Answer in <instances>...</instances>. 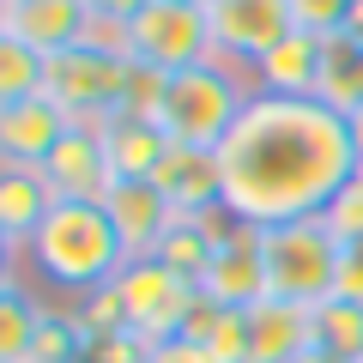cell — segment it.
Listing matches in <instances>:
<instances>
[{
	"label": "cell",
	"instance_id": "obj_1",
	"mask_svg": "<svg viewBox=\"0 0 363 363\" xmlns=\"http://www.w3.org/2000/svg\"><path fill=\"white\" fill-rule=\"evenodd\" d=\"M224 164V212L236 224H297L321 218L357 176V145L339 109L321 97H272L255 91L230 140L218 145Z\"/></svg>",
	"mask_w": 363,
	"mask_h": 363
},
{
	"label": "cell",
	"instance_id": "obj_2",
	"mask_svg": "<svg viewBox=\"0 0 363 363\" xmlns=\"http://www.w3.org/2000/svg\"><path fill=\"white\" fill-rule=\"evenodd\" d=\"M25 248H30V260H37L43 279H49V285H61V291H73V297L104 291L109 279L128 267L109 212L91 206V200H55L49 218L37 224V236H30Z\"/></svg>",
	"mask_w": 363,
	"mask_h": 363
},
{
	"label": "cell",
	"instance_id": "obj_3",
	"mask_svg": "<svg viewBox=\"0 0 363 363\" xmlns=\"http://www.w3.org/2000/svg\"><path fill=\"white\" fill-rule=\"evenodd\" d=\"M242 109H248V91L236 85V73L218 67V61H206V67H188V73H169L157 128L169 133V145L218 152L230 140V128L242 121Z\"/></svg>",
	"mask_w": 363,
	"mask_h": 363
},
{
	"label": "cell",
	"instance_id": "obj_4",
	"mask_svg": "<svg viewBox=\"0 0 363 363\" xmlns=\"http://www.w3.org/2000/svg\"><path fill=\"white\" fill-rule=\"evenodd\" d=\"M339 236L327 230V218H297L260 230V255H267V297L279 303H327L339 272Z\"/></svg>",
	"mask_w": 363,
	"mask_h": 363
},
{
	"label": "cell",
	"instance_id": "obj_5",
	"mask_svg": "<svg viewBox=\"0 0 363 363\" xmlns=\"http://www.w3.org/2000/svg\"><path fill=\"white\" fill-rule=\"evenodd\" d=\"M133 61L121 49L104 43H73L67 55H49V73H43V97L61 109L67 121H109L128 97Z\"/></svg>",
	"mask_w": 363,
	"mask_h": 363
},
{
	"label": "cell",
	"instance_id": "obj_6",
	"mask_svg": "<svg viewBox=\"0 0 363 363\" xmlns=\"http://www.w3.org/2000/svg\"><path fill=\"white\" fill-rule=\"evenodd\" d=\"M121 49L133 67H152V73H188L218 61L206 6H188V0H152L140 18L121 25Z\"/></svg>",
	"mask_w": 363,
	"mask_h": 363
},
{
	"label": "cell",
	"instance_id": "obj_7",
	"mask_svg": "<svg viewBox=\"0 0 363 363\" xmlns=\"http://www.w3.org/2000/svg\"><path fill=\"white\" fill-rule=\"evenodd\" d=\"M116 291H121V309H128V327L145 333L152 345L157 339H182L200 309V285L176 279L164 260H128L116 272Z\"/></svg>",
	"mask_w": 363,
	"mask_h": 363
},
{
	"label": "cell",
	"instance_id": "obj_8",
	"mask_svg": "<svg viewBox=\"0 0 363 363\" xmlns=\"http://www.w3.org/2000/svg\"><path fill=\"white\" fill-rule=\"evenodd\" d=\"M206 18H212V49L224 61H248V67L267 49H279L291 30H303L291 0H212Z\"/></svg>",
	"mask_w": 363,
	"mask_h": 363
},
{
	"label": "cell",
	"instance_id": "obj_9",
	"mask_svg": "<svg viewBox=\"0 0 363 363\" xmlns=\"http://www.w3.org/2000/svg\"><path fill=\"white\" fill-rule=\"evenodd\" d=\"M200 297H212L218 309H255L267 303V255H260V224H224L212 267L200 279Z\"/></svg>",
	"mask_w": 363,
	"mask_h": 363
},
{
	"label": "cell",
	"instance_id": "obj_10",
	"mask_svg": "<svg viewBox=\"0 0 363 363\" xmlns=\"http://www.w3.org/2000/svg\"><path fill=\"white\" fill-rule=\"evenodd\" d=\"M43 182H49L55 200H91V206H104V194L116 188V169L104 157L97 121H67L55 152L43 157Z\"/></svg>",
	"mask_w": 363,
	"mask_h": 363
},
{
	"label": "cell",
	"instance_id": "obj_11",
	"mask_svg": "<svg viewBox=\"0 0 363 363\" xmlns=\"http://www.w3.org/2000/svg\"><path fill=\"white\" fill-rule=\"evenodd\" d=\"M104 212H109V224H116L128 260H152L157 242L169 236V224L182 218L157 182H116V188L104 194Z\"/></svg>",
	"mask_w": 363,
	"mask_h": 363
},
{
	"label": "cell",
	"instance_id": "obj_12",
	"mask_svg": "<svg viewBox=\"0 0 363 363\" xmlns=\"http://www.w3.org/2000/svg\"><path fill=\"white\" fill-rule=\"evenodd\" d=\"M157 188L169 194V206L182 218H206V212H224V164L218 152H194V145H169V157L157 164Z\"/></svg>",
	"mask_w": 363,
	"mask_h": 363
},
{
	"label": "cell",
	"instance_id": "obj_13",
	"mask_svg": "<svg viewBox=\"0 0 363 363\" xmlns=\"http://www.w3.org/2000/svg\"><path fill=\"white\" fill-rule=\"evenodd\" d=\"M6 37H18L25 49H37L43 61H49V55H67L73 43L91 37V6L85 0H13Z\"/></svg>",
	"mask_w": 363,
	"mask_h": 363
},
{
	"label": "cell",
	"instance_id": "obj_14",
	"mask_svg": "<svg viewBox=\"0 0 363 363\" xmlns=\"http://www.w3.org/2000/svg\"><path fill=\"white\" fill-rule=\"evenodd\" d=\"M248 345H255L248 363H297L315 345V309L309 303H279V297L255 303L248 309Z\"/></svg>",
	"mask_w": 363,
	"mask_h": 363
},
{
	"label": "cell",
	"instance_id": "obj_15",
	"mask_svg": "<svg viewBox=\"0 0 363 363\" xmlns=\"http://www.w3.org/2000/svg\"><path fill=\"white\" fill-rule=\"evenodd\" d=\"M61 133H67V116L49 104V97L0 104V164H30V169H43V157L55 152Z\"/></svg>",
	"mask_w": 363,
	"mask_h": 363
},
{
	"label": "cell",
	"instance_id": "obj_16",
	"mask_svg": "<svg viewBox=\"0 0 363 363\" xmlns=\"http://www.w3.org/2000/svg\"><path fill=\"white\" fill-rule=\"evenodd\" d=\"M97 140H104V157L116 169V182H152L157 164L169 157V133L157 121H140V116L97 121Z\"/></svg>",
	"mask_w": 363,
	"mask_h": 363
},
{
	"label": "cell",
	"instance_id": "obj_17",
	"mask_svg": "<svg viewBox=\"0 0 363 363\" xmlns=\"http://www.w3.org/2000/svg\"><path fill=\"white\" fill-rule=\"evenodd\" d=\"M260 91L272 97H315V79H321V37L315 30H291L279 49H267L255 61Z\"/></svg>",
	"mask_w": 363,
	"mask_h": 363
},
{
	"label": "cell",
	"instance_id": "obj_18",
	"mask_svg": "<svg viewBox=\"0 0 363 363\" xmlns=\"http://www.w3.org/2000/svg\"><path fill=\"white\" fill-rule=\"evenodd\" d=\"M315 97L339 116L363 104V37L357 30H327L321 37V79H315Z\"/></svg>",
	"mask_w": 363,
	"mask_h": 363
},
{
	"label": "cell",
	"instance_id": "obj_19",
	"mask_svg": "<svg viewBox=\"0 0 363 363\" xmlns=\"http://www.w3.org/2000/svg\"><path fill=\"white\" fill-rule=\"evenodd\" d=\"M49 206H55V194H49V182H43V169L0 164V230H6V236L30 242L37 224L49 218Z\"/></svg>",
	"mask_w": 363,
	"mask_h": 363
},
{
	"label": "cell",
	"instance_id": "obj_20",
	"mask_svg": "<svg viewBox=\"0 0 363 363\" xmlns=\"http://www.w3.org/2000/svg\"><path fill=\"white\" fill-rule=\"evenodd\" d=\"M218 230H224V224L212 218V212H206V218H176L152 260H164V267L176 272V279H188V285H200L206 267H212V248H218Z\"/></svg>",
	"mask_w": 363,
	"mask_h": 363
},
{
	"label": "cell",
	"instance_id": "obj_21",
	"mask_svg": "<svg viewBox=\"0 0 363 363\" xmlns=\"http://www.w3.org/2000/svg\"><path fill=\"white\" fill-rule=\"evenodd\" d=\"M188 339H200L212 363H248L255 357V345H248V309H218L212 297H200L194 321H188Z\"/></svg>",
	"mask_w": 363,
	"mask_h": 363
},
{
	"label": "cell",
	"instance_id": "obj_22",
	"mask_svg": "<svg viewBox=\"0 0 363 363\" xmlns=\"http://www.w3.org/2000/svg\"><path fill=\"white\" fill-rule=\"evenodd\" d=\"M85 345H91V333H85V321H79V309H73V315L43 309L25 363H85Z\"/></svg>",
	"mask_w": 363,
	"mask_h": 363
},
{
	"label": "cell",
	"instance_id": "obj_23",
	"mask_svg": "<svg viewBox=\"0 0 363 363\" xmlns=\"http://www.w3.org/2000/svg\"><path fill=\"white\" fill-rule=\"evenodd\" d=\"M37 321H43V303L30 297L25 285L0 291V363H25V357H30Z\"/></svg>",
	"mask_w": 363,
	"mask_h": 363
},
{
	"label": "cell",
	"instance_id": "obj_24",
	"mask_svg": "<svg viewBox=\"0 0 363 363\" xmlns=\"http://www.w3.org/2000/svg\"><path fill=\"white\" fill-rule=\"evenodd\" d=\"M315 345L357 363V351H363V303H339V297L315 303Z\"/></svg>",
	"mask_w": 363,
	"mask_h": 363
},
{
	"label": "cell",
	"instance_id": "obj_25",
	"mask_svg": "<svg viewBox=\"0 0 363 363\" xmlns=\"http://www.w3.org/2000/svg\"><path fill=\"white\" fill-rule=\"evenodd\" d=\"M43 61L37 49H25L18 37H0V104H25V97H43Z\"/></svg>",
	"mask_w": 363,
	"mask_h": 363
},
{
	"label": "cell",
	"instance_id": "obj_26",
	"mask_svg": "<svg viewBox=\"0 0 363 363\" xmlns=\"http://www.w3.org/2000/svg\"><path fill=\"white\" fill-rule=\"evenodd\" d=\"M291 13H297V25H303V30L327 37V30H339V25H345L351 0H291Z\"/></svg>",
	"mask_w": 363,
	"mask_h": 363
},
{
	"label": "cell",
	"instance_id": "obj_27",
	"mask_svg": "<svg viewBox=\"0 0 363 363\" xmlns=\"http://www.w3.org/2000/svg\"><path fill=\"white\" fill-rule=\"evenodd\" d=\"M333 297H339V303H363V242H345V248H339Z\"/></svg>",
	"mask_w": 363,
	"mask_h": 363
},
{
	"label": "cell",
	"instance_id": "obj_28",
	"mask_svg": "<svg viewBox=\"0 0 363 363\" xmlns=\"http://www.w3.org/2000/svg\"><path fill=\"white\" fill-rule=\"evenodd\" d=\"M145 363H212V357H206V345H200V339L182 333V339H157Z\"/></svg>",
	"mask_w": 363,
	"mask_h": 363
},
{
	"label": "cell",
	"instance_id": "obj_29",
	"mask_svg": "<svg viewBox=\"0 0 363 363\" xmlns=\"http://www.w3.org/2000/svg\"><path fill=\"white\" fill-rule=\"evenodd\" d=\"M85 6H91V25H116L121 30L128 18H140L152 0H85Z\"/></svg>",
	"mask_w": 363,
	"mask_h": 363
},
{
	"label": "cell",
	"instance_id": "obj_30",
	"mask_svg": "<svg viewBox=\"0 0 363 363\" xmlns=\"http://www.w3.org/2000/svg\"><path fill=\"white\" fill-rule=\"evenodd\" d=\"M18 248H25L18 236L0 230V291H13V285H18Z\"/></svg>",
	"mask_w": 363,
	"mask_h": 363
},
{
	"label": "cell",
	"instance_id": "obj_31",
	"mask_svg": "<svg viewBox=\"0 0 363 363\" xmlns=\"http://www.w3.org/2000/svg\"><path fill=\"white\" fill-rule=\"evenodd\" d=\"M345 128H351V145H357V164H363V104L345 116Z\"/></svg>",
	"mask_w": 363,
	"mask_h": 363
},
{
	"label": "cell",
	"instance_id": "obj_32",
	"mask_svg": "<svg viewBox=\"0 0 363 363\" xmlns=\"http://www.w3.org/2000/svg\"><path fill=\"white\" fill-rule=\"evenodd\" d=\"M297 363H351V357H333V351H321V345H309V351H303Z\"/></svg>",
	"mask_w": 363,
	"mask_h": 363
},
{
	"label": "cell",
	"instance_id": "obj_33",
	"mask_svg": "<svg viewBox=\"0 0 363 363\" xmlns=\"http://www.w3.org/2000/svg\"><path fill=\"white\" fill-rule=\"evenodd\" d=\"M339 30H357V37H363V0H351V13H345V25H339Z\"/></svg>",
	"mask_w": 363,
	"mask_h": 363
},
{
	"label": "cell",
	"instance_id": "obj_34",
	"mask_svg": "<svg viewBox=\"0 0 363 363\" xmlns=\"http://www.w3.org/2000/svg\"><path fill=\"white\" fill-rule=\"evenodd\" d=\"M6 13H13V0H0V37H6Z\"/></svg>",
	"mask_w": 363,
	"mask_h": 363
},
{
	"label": "cell",
	"instance_id": "obj_35",
	"mask_svg": "<svg viewBox=\"0 0 363 363\" xmlns=\"http://www.w3.org/2000/svg\"><path fill=\"white\" fill-rule=\"evenodd\" d=\"M188 6H212V0H188Z\"/></svg>",
	"mask_w": 363,
	"mask_h": 363
},
{
	"label": "cell",
	"instance_id": "obj_36",
	"mask_svg": "<svg viewBox=\"0 0 363 363\" xmlns=\"http://www.w3.org/2000/svg\"><path fill=\"white\" fill-rule=\"evenodd\" d=\"M357 363H363V351H357Z\"/></svg>",
	"mask_w": 363,
	"mask_h": 363
}]
</instances>
